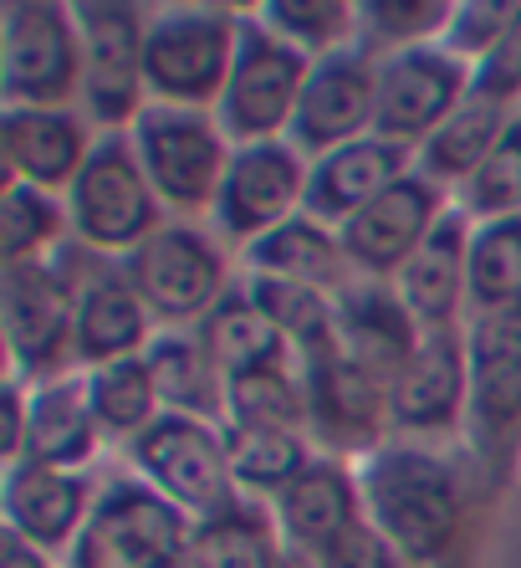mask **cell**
Wrapping results in <instances>:
<instances>
[{
  "mask_svg": "<svg viewBox=\"0 0 521 568\" xmlns=\"http://www.w3.org/2000/svg\"><path fill=\"white\" fill-rule=\"evenodd\" d=\"M358 491H364V517L405 564H435L456 542L466 497L460 476L440 450L419 440H384L358 462Z\"/></svg>",
  "mask_w": 521,
  "mask_h": 568,
  "instance_id": "1",
  "label": "cell"
},
{
  "mask_svg": "<svg viewBox=\"0 0 521 568\" xmlns=\"http://www.w3.org/2000/svg\"><path fill=\"white\" fill-rule=\"evenodd\" d=\"M241 21L246 11L231 6H149L144 37V88L149 103L170 108H205L215 113L241 47Z\"/></svg>",
  "mask_w": 521,
  "mask_h": 568,
  "instance_id": "2",
  "label": "cell"
},
{
  "mask_svg": "<svg viewBox=\"0 0 521 568\" xmlns=\"http://www.w3.org/2000/svg\"><path fill=\"white\" fill-rule=\"evenodd\" d=\"M195 517L154 491L144 476H113L98 487L67 568H190Z\"/></svg>",
  "mask_w": 521,
  "mask_h": 568,
  "instance_id": "3",
  "label": "cell"
},
{
  "mask_svg": "<svg viewBox=\"0 0 521 568\" xmlns=\"http://www.w3.org/2000/svg\"><path fill=\"white\" fill-rule=\"evenodd\" d=\"M67 215H72V241L113 262L139 252L164 225V200L149 185L129 133H98L88 164L67 190Z\"/></svg>",
  "mask_w": 521,
  "mask_h": 568,
  "instance_id": "4",
  "label": "cell"
},
{
  "mask_svg": "<svg viewBox=\"0 0 521 568\" xmlns=\"http://www.w3.org/2000/svg\"><path fill=\"white\" fill-rule=\"evenodd\" d=\"M133 154L144 164L154 195L164 200V211L195 215L210 211L221 195L225 164H231L235 144L225 139L221 119L205 108H170L149 103L129 129Z\"/></svg>",
  "mask_w": 521,
  "mask_h": 568,
  "instance_id": "5",
  "label": "cell"
},
{
  "mask_svg": "<svg viewBox=\"0 0 521 568\" xmlns=\"http://www.w3.org/2000/svg\"><path fill=\"white\" fill-rule=\"evenodd\" d=\"M6 108H72L82 93V31L62 0H11L0 11Z\"/></svg>",
  "mask_w": 521,
  "mask_h": 568,
  "instance_id": "6",
  "label": "cell"
},
{
  "mask_svg": "<svg viewBox=\"0 0 521 568\" xmlns=\"http://www.w3.org/2000/svg\"><path fill=\"white\" fill-rule=\"evenodd\" d=\"M78 31H82V93L78 108L98 133H129L133 119L149 108L144 88V37H149V6L129 0H82Z\"/></svg>",
  "mask_w": 521,
  "mask_h": 568,
  "instance_id": "7",
  "label": "cell"
},
{
  "mask_svg": "<svg viewBox=\"0 0 521 568\" xmlns=\"http://www.w3.org/2000/svg\"><path fill=\"white\" fill-rule=\"evenodd\" d=\"M123 272L159 328H200L231 292L221 241L195 221H164L139 252L123 256Z\"/></svg>",
  "mask_w": 521,
  "mask_h": 568,
  "instance_id": "8",
  "label": "cell"
},
{
  "mask_svg": "<svg viewBox=\"0 0 521 568\" xmlns=\"http://www.w3.org/2000/svg\"><path fill=\"white\" fill-rule=\"evenodd\" d=\"M133 476H144L154 491H164L174 507L195 517H215L241 497L235 487L231 446H225L221 420H200V415L164 410L144 436L129 446Z\"/></svg>",
  "mask_w": 521,
  "mask_h": 568,
  "instance_id": "9",
  "label": "cell"
},
{
  "mask_svg": "<svg viewBox=\"0 0 521 568\" xmlns=\"http://www.w3.org/2000/svg\"><path fill=\"white\" fill-rule=\"evenodd\" d=\"M307 72H313V62L260 27L256 11H246L231 82H225L221 103H215V119H221L225 139L235 149L287 139L302 103V88H307Z\"/></svg>",
  "mask_w": 521,
  "mask_h": 568,
  "instance_id": "10",
  "label": "cell"
},
{
  "mask_svg": "<svg viewBox=\"0 0 521 568\" xmlns=\"http://www.w3.org/2000/svg\"><path fill=\"white\" fill-rule=\"evenodd\" d=\"M0 328L16 384H41L67 374L78 333V287L52 262L6 266L0 277Z\"/></svg>",
  "mask_w": 521,
  "mask_h": 568,
  "instance_id": "11",
  "label": "cell"
},
{
  "mask_svg": "<svg viewBox=\"0 0 521 568\" xmlns=\"http://www.w3.org/2000/svg\"><path fill=\"white\" fill-rule=\"evenodd\" d=\"M307 170L313 159L302 154L292 139H272V144H241L225 164L221 195L210 205L215 236L235 241L246 252L251 241L272 236L276 225H287L302 215L307 200Z\"/></svg>",
  "mask_w": 521,
  "mask_h": 568,
  "instance_id": "12",
  "label": "cell"
},
{
  "mask_svg": "<svg viewBox=\"0 0 521 568\" xmlns=\"http://www.w3.org/2000/svg\"><path fill=\"white\" fill-rule=\"evenodd\" d=\"M476 72L450 57L440 41L409 47V52L378 57V123L374 133L389 144L419 154L425 139L470 98Z\"/></svg>",
  "mask_w": 521,
  "mask_h": 568,
  "instance_id": "13",
  "label": "cell"
},
{
  "mask_svg": "<svg viewBox=\"0 0 521 568\" xmlns=\"http://www.w3.org/2000/svg\"><path fill=\"white\" fill-rule=\"evenodd\" d=\"M374 123H378V57L364 52V47H348V52L313 62L287 139L307 159H323L343 144L368 139Z\"/></svg>",
  "mask_w": 521,
  "mask_h": 568,
  "instance_id": "14",
  "label": "cell"
},
{
  "mask_svg": "<svg viewBox=\"0 0 521 568\" xmlns=\"http://www.w3.org/2000/svg\"><path fill=\"white\" fill-rule=\"evenodd\" d=\"M445 190L435 180H425L419 170H409L394 190L358 211L348 225H343V252H348L353 272L368 282H394L405 272L409 256L430 241V231L445 221Z\"/></svg>",
  "mask_w": 521,
  "mask_h": 568,
  "instance_id": "15",
  "label": "cell"
},
{
  "mask_svg": "<svg viewBox=\"0 0 521 568\" xmlns=\"http://www.w3.org/2000/svg\"><path fill=\"white\" fill-rule=\"evenodd\" d=\"M470 415V358L466 328L425 333L389 389V430L399 440H425L456 430Z\"/></svg>",
  "mask_w": 521,
  "mask_h": 568,
  "instance_id": "16",
  "label": "cell"
},
{
  "mask_svg": "<svg viewBox=\"0 0 521 568\" xmlns=\"http://www.w3.org/2000/svg\"><path fill=\"white\" fill-rule=\"evenodd\" d=\"M302 384H307V405H313V436L323 446L368 450L384 446L389 430V384L358 369L343 348H327L317 358H302Z\"/></svg>",
  "mask_w": 521,
  "mask_h": 568,
  "instance_id": "17",
  "label": "cell"
},
{
  "mask_svg": "<svg viewBox=\"0 0 521 568\" xmlns=\"http://www.w3.org/2000/svg\"><path fill=\"white\" fill-rule=\"evenodd\" d=\"M98 487L88 471H57L41 462H11L0 481V517L6 532H21L47 554H72L82 523H88Z\"/></svg>",
  "mask_w": 521,
  "mask_h": 568,
  "instance_id": "18",
  "label": "cell"
},
{
  "mask_svg": "<svg viewBox=\"0 0 521 568\" xmlns=\"http://www.w3.org/2000/svg\"><path fill=\"white\" fill-rule=\"evenodd\" d=\"M154 333V313L144 307L123 262L108 256L78 282V333H72V364L78 369H103L118 358L149 354Z\"/></svg>",
  "mask_w": 521,
  "mask_h": 568,
  "instance_id": "19",
  "label": "cell"
},
{
  "mask_svg": "<svg viewBox=\"0 0 521 568\" xmlns=\"http://www.w3.org/2000/svg\"><path fill=\"white\" fill-rule=\"evenodd\" d=\"M0 139H6L11 185H37L52 195L72 190V180L82 174L92 144H98L82 108H6Z\"/></svg>",
  "mask_w": 521,
  "mask_h": 568,
  "instance_id": "20",
  "label": "cell"
},
{
  "mask_svg": "<svg viewBox=\"0 0 521 568\" xmlns=\"http://www.w3.org/2000/svg\"><path fill=\"white\" fill-rule=\"evenodd\" d=\"M409 170H415V154H409V149L368 133L358 144H343V149H333V154L313 159L302 215H313V221L343 231L353 215L368 211V205H374L384 190L399 185Z\"/></svg>",
  "mask_w": 521,
  "mask_h": 568,
  "instance_id": "21",
  "label": "cell"
},
{
  "mask_svg": "<svg viewBox=\"0 0 521 568\" xmlns=\"http://www.w3.org/2000/svg\"><path fill=\"white\" fill-rule=\"evenodd\" d=\"M470 415L466 425L491 446L521 425V313L470 317Z\"/></svg>",
  "mask_w": 521,
  "mask_h": 568,
  "instance_id": "22",
  "label": "cell"
},
{
  "mask_svg": "<svg viewBox=\"0 0 521 568\" xmlns=\"http://www.w3.org/2000/svg\"><path fill=\"white\" fill-rule=\"evenodd\" d=\"M419 338L425 333L415 328V317L405 313L394 282H368V277H353L348 287L338 292V348L368 369L374 379H384L394 389L399 369L415 358Z\"/></svg>",
  "mask_w": 521,
  "mask_h": 568,
  "instance_id": "23",
  "label": "cell"
},
{
  "mask_svg": "<svg viewBox=\"0 0 521 568\" xmlns=\"http://www.w3.org/2000/svg\"><path fill=\"white\" fill-rule=\"evenodd\" d=\"M466 252H470V221L450 205L445 221L430 231V241L394 277V292H399V303L415 317L419 333L460 328V313H466Z\"/></svg>",
  "mask_w": 521,
  "mask_h": 568,
  "instance_id": "24",
  "label": "cell"
},
{
  "mask_svg": "<svg viewBox=\"0 0 521 568\" xmlns=\"http://www.w3.org/2000/svg\"><path fill=\"white\" fill-rule=\"evenodd\" d=\"M27 462L57 466V471H88L98 446H103V425L92 415L88 374L67 369L57 379L27 384Z\"/></svg>",
  "mask_w": 521,
  "mask_h": 568,
  "instance_id": "25",
  "label": "cell"
},
{
  "mask_svg": "<svg viewBox=\"0 0 521 568\" xmlns=\"http://www.w3.org/2000/svg\"><path fill=\"white\" fill-rule=\"evenodd\" d=\"M276 528L287 538V548L317 554L323 542H333L343 528L364 523V491H358V471L338 462V456H317L307 471L292 481L272 503Z\"/></svg>",
  "mask_w": 521,
  "mask_h": 568,
  "instance_id": "26",
  "label": "cell"
},
{
  "mask_svg": "<svg viewBox=\"0 0 521 568\" xmlns=\"http://www.w3.org/2000/svg\"><path fill=\"white\" fill-rule=\"evenodd\" d=\"M241 256H246V272H256V277L302 282V287H317L327 297H338L358 277L348 252H343V236L333 225L313 221V215H292L287 225H276L272 236L251 241Z\"/></svg>",
  "mask_w": 521,
  "mask_h": 568,
  "instance_id": "27",
  "label": "cell"
},
{
  "mask_svg": "<svg viewBox=\"0 0 521 568\" xmlns=\"http://www.w3.org/2000/svg\"><path fill=\"white\" fill-rule=\"evenodd\" d=\"M511 119H517V108L511 103L486 98V93L470 88L466 103H460L456 113L425 139V149L415 154V170L425 174V180H435L440 190H450V185L460 190L470 174L486 164V154L501 144V133H507Z\"/></svg>",
  "mask_w": 521,
  "mask_h": 568,
  "instance_id": "28",
  "label": "cell"
},
{
  "mask_svg": "<svg viewBox=\"0 0 521 568\" xmlns=\"http://www.w3.org/2000/svg\"><path fill=\"white\" fill-rule=\"evenodd\" d=\"M287 538L276 528V513L256 497H235L215 517L195 523L190 568H282Z\"/></svg>",
  "mask_w": 521,
  "mask_h": 568,
  "instance_id": "29",
  "label": "cell"
},
{
  "mask_svg": "<svg viewBox=\"0 0 521 568\" xmlns=\"http://www.w3.org/2000/svg\"><path fill=\"white\" fill-rule=\"evenodd\" d=\"M195 333L225 379H241V374H256V369H276V364L292 358V344L282 338V328H276L272 317L251 303L246 287L225 292V303L215 307Z\"/></svg>",
  "mask_w": 521,
  "mask_h": 568,
  "instance_id": "30",
  "label": "cell"
},
{
  "mask_svg": "<svg viewBox=\"0 0 521 568\" xmlns=\"http://www.w3.org/2000/svg\"><path fill=\"white\" fill-rule=\"evenodd\" d=\"M149 369L159 379V399L174 415H200V420H221L225 415V374L205 354L195 328H159L149 344Z\"/></svg>",
  "mask_w": 521,
  "mask_h": 568,
  "instance_id": "31",
  "label": "cell"
},
{
  "mask_svg": "<svg viewBox=\"0 0 521 568\" xmlns=\"http://www.w3.org/2000/svg\"><path fill=\"white\" fill-rule=\"evenodd\" d=\"M521 313V215L470 221L466 252V323L470 317Z\"/></svg>",
  "mask_w": 521,
  "mask_h": 568,
  "instance_id": "32",
  "label": "cell"
},
{
  "mask_svg": "<svg viewBox=\"0 0 521 568\" xmlns=\"http://www.w3.org/2000/svg\"><path fill=\"white\" fill-rule=\"evenodd\" d=\"M225 430H297L313 436V405L297 364H276L241 379H225Z\"/></svg>",
  "mask_w": 521,
  "mask_h": 568,
  "instance_id": "33",
  "label": "cell"
},
{
  "mask_svg": "<svg viewBox=\"0 0 521 568\" xmlns=\"http://www.w3.org/2000/svg\"><path fill=\"white\" fill-rule=\"evenodd\" d=\"M241 287H246L251 303L282 328V338L292 344L297 364L327 354V348H338V297H327V292H317V287H302V282L256 277V272H246Z\"/></svg>",
  "mask_w": 521,
  "mask_h": 568,
  "instance_id": "34",
  "label": "cell"
},
{
  "mask_svg": "<svg viewBox=\"0 0 521 568\" xmlns=\"http://www.w3.org/2000/svg\"><path fill=\"white\" fill-rule=\"evenodd\" d=\"M82 374H88V399L98 425H103V440H129L133 446L164 415L159 379L144 354L118 358V364H103V369H82Z\"/></svg>",
  "mask_w": 521,
  "mask_h": 568,
  "instance_id": "35",
  "label": "cell"
},
{
  "mask_svg": "<svg viewBox=\"0 0 521 568\" xmlns=\"http://www.w3.org/2000/svg\"><path fill=\"white\" fill-rule=\"evenodd\" d=\"M307 440L313 436H297V430H225L241 497H256V503L272 497L276 503V497L317 462Z\"/></svg>",
  "mask_w": 521,
  "mask_h": 568,
  "instance_id": "36",
  "label": "cell"
},
{
  "mask_svg": "<svg viewBox=\"0 0 521 568\" xmlns=\"http://www.w3.org/2000/svg\"><path fill=\"white\" fill-rule=\"evenodd\" d=\"M67 241H72L67 195H52V190H37V185H6V215H0L6 266L52 262Z\"/></svg>",
  "mask_w": 521,
  "mask_h": 568,
  "instance_id": "37",
  "label": "cell"
},
{
  "mask_svg": "<svg viewBox=\"0 0 521 568\" xmlns=\"http://www.w3.org/2000/svg\"><path fill=\"white\" fill-rule=\"evenodd\" d=\"M256 21L287 47H297L307 62L358 47V6L348 0H266L256 6Z\"/></svg>",
  "mask_w": 521,
  "mask_h": 568,
  "instance_id": "38",
  "label": "cell"
},
{
  "mask_svg": "<svg viewBox=\"0 0 521 568\" xmlns=\"http://www.w3.org/2000/svg\"><path fill=\"white\" fill-rule=\"evenodd\" d=\"M450 27L445 0H368L358 6V47L374 57H394L409 47H430Z\"/></svg>",
  "mask_w": 521,
  "mask_h": 568,
  "instance_id": "39",
  "label": "cell"
},
{
  "mask_svg": "<svg viewBox=\"0 0 521 568\" xmlns=\"http://www.w3.org/2000/svg\"><path fill=\"white\" fill-rule=\"evenodd\" d=\"M456 211L466 221H507L521 215V108L507 123L501 144L486 154V164L456 190Z\"/></svg>",
  "mask_w": 521,
  "mask_h": 568,
  "instance_id": "40",
  "label": "cell"
},
{
  "mask_svg": "<svg viewBox=\"0 0 521 568\" xmlns=\"http://www.w3.org/2000/svg\"><path fill=\"white\" fill-rule=\"evenodd\" d=\"M517 21H521V0H460V6H450V27H445L440 47L476 72L507 41V31Z\"/></svg>",
  "mask_w": 521,
  "mask_h": 568,
  "instance_id": "41",
  "label": "cell"
},
{
  "mask_svg": "<svg viewBox=\"0 0 521 568\" xmlns=\"http://www.w3.org/2000/svg\"><path fill=\"white\" fill-rule=\"evenodd\" d=\"M313 558H317V568H405V558L394 554V542L384 538L368 517L353 523V528H343L333 542H323Z\"/></svg>",
  "mask_w": 521,
  "mask_h": 568,
  "instance_id": "42",
  "label": "cell"
},
{
  "mask_svg": "<svg viewBox=\"0 0 521 568\" xmlns=\"http://www.w3.org/2000/svg\"><path fill=\"white\" fill-rule=\"evenodd\" d=\"M476 93L501 98V103L521 108V21L507 31V41L476 67Z\"/></svg>",
  "mask_w": 521,
  "mask_h": 568,
  "instance_id": "43",
  "label": "cell"
},
{
  "mask_svg": "<svg viewBox=\"0 0 521 568\" xmlns=\"http://www.w3.org/2000/svg\"><path fill=\"white\" fill-rule=\"evenodd\" d=\"M0 410H6V430H0V456H6V466H11V462H27V430H31L27 384L6 379V395H0Z\"/></svg>",
  "mask_w": 521,
  "mask_h": 568,
  "instance_id": "44",
  "label": "cell"
},
{
  "mask_svg": "<svg viewBox=\"0 0 521 568\" xmlns=\"http://www.w3.org/2000/svg\"><path fill=\"white\" fill-rule=\"evenodd\" d=\"M0 568H52V554L27 542L21 532H0Z\"/></svg>",
  "mask_w": 521,
  "mask_h": 568,
  "instance_id": "45",
  "label": "cell"
},
{
  "mask_svg": "<svg viewBox=\"0 0 521 568\" xmlns=\"http://www.w3.org/2000/svg\"><path fill=\"white\" fill-rule=\"evenodd\" d=\"M282 568H317V558L302 554V548H287V554H282Z\"/></svg>",
  "mask_w": 521,
  "mask_h": 568,
  "instance_id": "46",
  "label": "cell"
}]
</instances>
